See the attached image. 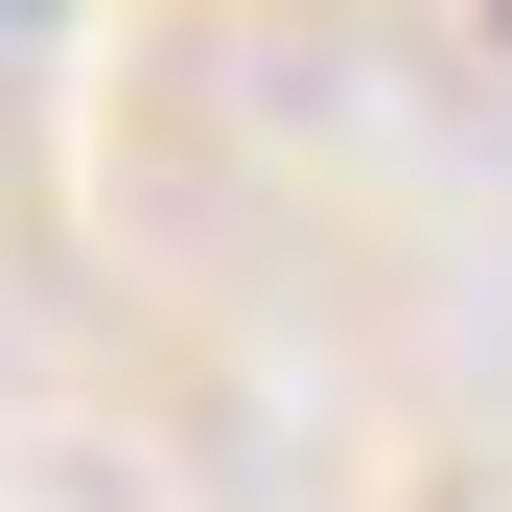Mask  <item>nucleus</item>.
Wrapping results in <instances>:
<instances>
[{"mask_svg":"<svg viewBox=\"0 0 512 512\" xmlns=\"http://www.w3.org/2000/svg\"><path fill=\"white\" fill-rule=\"evenodd\" d=\"M489 47H512V24H489Z\"/></svg>","mask_w":512,"mask_h":512,"instance_id":"f257e3e1","label":"nucleus"}]
</instances>
